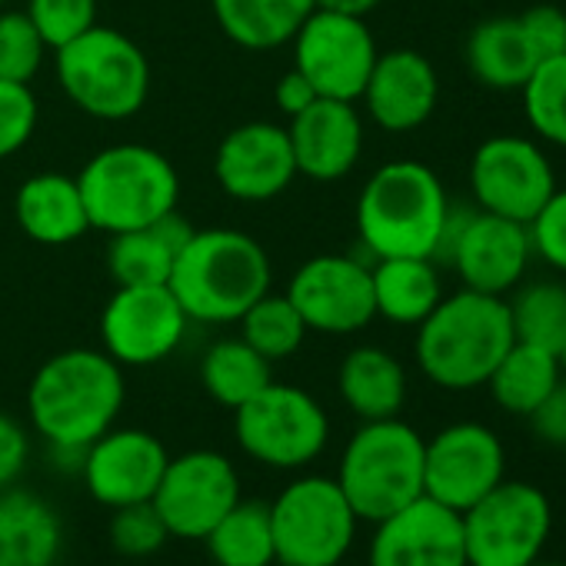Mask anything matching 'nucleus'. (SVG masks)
<instances>
[{
  "mask_svg": "<svg viewBox=\"0 0 566 566\" xmlns=\"http://www.w3.org/2000/svg\"><path fill=\"white\" fill-rule=\"evenodd\" d=\"M34 430L57 450H87L124 407L120 364L104 350H61L31 380Z\"/></svg>",
  "mask_w": 566,
  "mask_h": 566,
  "instance_id": "obj_1",
  "label": "nucleus"
},
{
  "mask_svg": "<svg viewBox=\"0 0 566 566\" xmlns=\"http://www.w3.org/2000/svg\"><path fill=\"white\" fill-rule=\"evenodd\" d=\"M167 287L200 324H230L270 291V256L240 230H193L170 270Z\"/></svg>",
  "mask_w": 566,
  "mask_h": 566,
  "instance_id": "obj_2",
  "label": "nucleus"
},
{
  "mask_svg": "<svg viewBox=\"0 0 566 566\" xmlns=\"http://www.w3.org/2000/svg\"><path fill=\"white\" fill-rule=\"evenodd\" d=\"M510 347L513 327L506 301L467 287L443 297L417 324V364L443 390L486 387Z\"/></svg>",
  "mask_w": 566,
  "mask_h": 566,
  "instance_id": "obj_3",
  "label": "nucleus"
},
{
  "mask_svg": "<svg viewBox=\"0 0 566 566\" xmlns=\"http://www.w3.org/2000/svg\"><path fill=\"white\" fill-rule=\"evenodd\" d=\"M450 213L440 177L420 160L384 164L360 190L357 230L364 247L380 256H430L437 253Z\"/></svg>",
  "mask_w": 566,
  "mask_h": 566,
  "instance_id": "obj_4",
  "label": "nucleus"
},
{
  "mask_svg": "<svg viewBox=\"0 0 566 566\" xmlns=\"http://www.w3.org/2000/svg\"><path fill=\"white\" fill-rule=\"evenodd\" d=\"M91 227L124 233L177 210L180 177L174 164L144 144H117L94 154L77 177Z\"/></svg>",
  "mask_w": 566,
  "mask_h": 566,
  "instance_id": "obj_5",
  "label": "nucleus"
},
{
  "mask_svg": "<svg viewBox=\"0 0 566 566\" xmlns=\"http://www.w3.org/2000/svg\"><path fill=\"white\" fill-rule=\"evenodd\" d=\"M423 437L390 417L367 420L347 443L337 470V486L344 490L357 520L380 523L423 496Z\"/></svg>",
  "mask_w": 566,
  "mask_h": 566,
  "instance_id": "obj_6",
  "label": "nucleus"
},
{
  "mask_svg": "<svg viewBox=\"0 0 566 566\" xmlns=\"http://www.w3.org/2000/svg\"><path fill=\"white\" fill-rule=\"evenodd\" d=\"M57 81L84 114L127 120L147 104L150 64L127 34L94 24L57 51Z\"/></svg>",
  "mask_w": 566,
  "mask_h": 566,
  "instance_id": "obj_7",
  "label": "nucleus"
},
{
  "mask_svg": "<svg viewBox=\"0 0 566 566\" xmlns=\"http://www.w3.org/2000/svg\"><path fill=\"white\" fill-rule=\"evenodd\" d=\"M357 523L337 480L301 476L270 503L276 563L337 566L354 546Z\"/></svg>",
  "mask_w": 566,
  "mask_h": 566,
  "instance_id": "obj_8",
  "label": "nucleus"
},
{
  "mask_svg": "<svg viewBox=\"0 0 566 566\" xmlns=\"http://www.w3.org/2000/svg\"><path fill=\"white\" fill-rule=\"evenodd\" d=\"M463 516L467 566H533L549 543V496L520 480L496 483Z\"/></svg>",
  "mask_w": 566,
  "mask_h": 566,
  "instance_id": "obj_9",
  "label": "nucleus"
},
{
  "mask_svg": "<svg viewBox=\"0 0 566 566\" xmlns=\"http://www.w3.org/2000/svg\"><path fill=\"white\" fill-rule=\"evenodd\" d=\"M530 253L533 247L526 223L486 213L480 207L467 210L450 203L433 263L453 266L467 291L503 297L520 287Z\"/></svg>",
  "mask_w": 566,
  "mask_h": 566,
  "instance_id": "obj_10",
  "label": "nucleus"
},
{
  "mask_svg": "<svg viewBox=\"0 0 566 566\" xmlns=\"http://www.w3.org/2000/svg\"><path fill=\"white\" fill-rule=\"evenodd\" d=\"M233 433L243 453L256 463L294 470L324 453L331 420L307 390L270 384L233 410Z\"/></svg>",
  "mask_w": 566,
  "mask_h": 566,
  "instance_id": "obj_11",
  "label": "nucleus"
},
{
  "mask_svg": "<svg viewBox=\"0 0 566 566\" xmlns=\"http://www.w3.org/2000/svg\"><path fill=\"white\" fill-rule=\"evenodd\" d=\"M377 54V41L364 18L317 8L294 34V67L321 97L334 101H360Z\"/></svg>",
  "mask_w": 566,
  "mask_h": 566,
  "instance_id": "obj_12",
  "label": "nucleus"
},
{
  "mask_svg": "<svg viewBox=\"0 0 566 566\" xmlns=\"http://www.w3.org/2000/svg\"><path fill=\"white\" fill-rule=\"evenodd\" d=\"M470 190L480 210L530 223L556 190V174L533 140L500 134L476 147L470 160Z\"/></svg>",
  "mask_w": 566,
  "mask_h": 566,
  "instance_id": "obj_13",
  "label": "nucleus"
},
{
  "mask_svg": "<svg viewBox=\"0 0 566 566\" xmlns=\"http://www.w3.org/2000/svg\"><path fill=\"white\" fill-rule=\"evenodd\" d=\"M240 500V476L217 450H190L167 460L154 506L170 536L203 539Z\"/></svg>",
  "mask_w": 566,
  "mask_h": 566,
  "instance_id": "obj_14",
  "label": "nucleus"
},
{
  "mask_svg": "<svg viewBox=\"0 0 566 566\" xmlns=\"http://www.w3.org/2000/svg\"><path fill=\"white\" fill-rule=\"evenodd\" d=\"M503 443L483 423H453L423 443V493L457 513L503 483Z\"/></svg>",
  "mask_w": 566,
  "mask_h": 566,
  "instance_id": "obj_15",
  "label": "nucleus"
},
{
  "mask_svg": "<svg viewBox=\"0 0 566 566\" xmlns=\"http://www.w3.org/2000/svg\"><path fill=\"white\" fill-rule=\"evenodd\" d=\"M187 314L167 283L154 287H117L101 314L104 354L117 364L150 367L177 350L187 331Z\"/></svg>",
  "mask_w": 566,
  "mask_h": 566,
  "instance_id": "obj_16",
  "label": "nucleus"
},
{
  "mask_svg": "<svg viewBox=\"0 0 566 566\" xmlns=\"http://www.w3.org/2000/svg\"><path fill=\"white\" fill-rule=\"evenodd\" d=\"M287 297L301 311L307 331L321 334H357L377 317L370 266L340 253L307 260L294 273Z\"/></svg>",
  "mask_w": 566,
  "mask_h": 566,
  "instance_id": "obj_17",
  "label": "nucleus"
},
{
  "mask_svg": "<svg viewBox=\"0 0 566 566\" xmlns=\"http://www.w3.org/2000/svg\"><path fill=\"white\" fill-rule=\"evenodd\" d=\"M374 526L370 566H467L463 516L427 493Z\"/></svg>",
  "mask_w": 566,
  "mask_h": 566,
  "instance_id": "obj_18",
  "label": "nucleus"
},
{
  "mask_svg": "<svg viewBox=\"0 0 566 566\" xmlns=\"http://www.w3.org/2000/svg\"><path fill=\"white\" fill-rule=\"evenodd\" d=\"M213 174L223 193H230L233 200H247V203L273 200L297 177V160L287 127H276L266 120H250L233 127L217 147Z\"/></svg>",
  "mask_w": 566,
  "mask_h": 566,
  "instance_id": "obj_19",
  "label": "nucleus"
},
{
  "mask_svg": "<svg viewBox=\"0 0 566 566\" xmlns=\"http://www.w3.org/2000/svg\"><path fill=\"white\" fill-rule=\"evenodd\" d=\"M164 443L147 430H107L84 450V480L97 503L117 510L147 503L167 470Z\"/></svg>",
  "mask_w": 566,
  "mask_h": 566,
  "instance_id": "obj_20",
  "label": "nucleus"
},
{
  "mask_svg": "<svg viewBox=\"0 0 566 566\" xmlns=\"http://www.w3.org/2000/svg\"><path fill=\"white\" fill-rule=\"evenodd\" d=\"M437 97H440V81L433 64L410 48L377 54L370 81L360 94L374 124L390 134H407L423 127L437 111Z\"/></svg>",
  "mask_w": 566,
  "mask_h": 566,
  "instance_id": "obj_21",
  "label": "nucleus"
},
{
  "mask_svg": "<svg viewBox=\"0 0 566 566\" xmlns=\"http://www.w3.org/2000/svg\"><path fill=\"white\" fill-rule=\"evenodd\" d=\"M297 174L311 180L347 177L364 150V120L350 101L317 97L307 111L291 117L287 127Z\"/></svg>",
  "mask_w": 566,
  "mask_h": 566,
  "instance_id": "obj_22",
  "label": "nucleus"
},
{
  "mask_svg": "<svg viewBox=\"0 0 566 566\" xmlns=\"http://www.w3.org/2000/svg\"><path fill=\"white\" fill-rule=\"evenodd\" d=\"M190 233L193 230L177 217V210L157 223L111 233L107 270L117 280V287H154V283H167L174 260Z\"/></svg>",
  "mask_w": 566,
  "mask_h": 566,
  "instance_id": "obj_23",
  "label": "nucleus"
},
{
  "mask_svg": "<svg viewBox=\"0 0 566 566\" xmlns=\"http://www.w3.org/2000/svg\"><path fill=\"white\" fill-rule=\"evenodd\" d=\"M14 217L31 240L51 243V247L77 240L91 227L81 187L74 177H64V174L28 177L18 187Z\"/></svg>",
  "mask_w": 566,
  "mask_h": 566,
  "instance_id": "obj_24",
  "label": "nucleus"
},
{
  "mask_svg": "<svg viewBox=\"0 0 566 566\" xmlns=\"http://www.w3.org/2000/svg\"><path fill=\"white\" fill-rule=\"evenodd\" d=\"M467 67L490 91H523L539 67L520 18L480 21L467 41Z\"/></svg>",
  "mask_w": 566,
  "mask_h": 566,
  "instance_id": "obj_25",
  "label": "nucleus"
},
{
  "mask_svg": "<svg viewBox=\"0 0 566 566\" xmlns=\"http://www.w3.org/2000/svg\"><path fill=\"white\" fill-rule=\"evenodd\" d=\"M61 516L38 493H0V566H54Z\"/></svg>",
  "mask_w": 566,
  "mask_h": 566,
  "instance_id": "obj_26",
  "label": "nucleus"
},
{
  "mask_svg": "<svg viewBox=\"0 0 566 566\" xmlns=\"http://www.w3.org/2000/svg\"><path fill=\"white\" fill-rule=\"evenodd\" d=\"M377 317L417 327L440 301V270L430 256H380L370 266Z\"/></svg>",
  "mask_w": 566,
  "mask_h": 566,
  "instance_id": "obj_27",
  "label": "nucleus"
},
{
  "mask_svg": "<svg viewBox=\"0 0 566 566\" xmlns=\"http://www.w3.org/2000/svg\"><path fill=\"white\" fill-rule=\"evenodd\" d=\"M337 387L344 403L367 420H390L403 410L407 374L400 360L380 347H357L344 357Z\"/></svg>",
  "mask_w": 566,
  "mask_h": 566,
  "instance_id": "obj_28",
  "label": "nucleus"
},
{
  "mask_svg": "<svg viewBox=\"0 0 566 566\" xmlns=\"http://www.w3.org/2000/svg\"><path fill=\"white\" fill-rule=\"evenodd\" d=\"M220 31L247 48L270 51L294 41L301 24L317 11V0H210Z\"/></svg>",
  "mask_w": 566,
  "mask_h": 566,
  "instance_id": "obj_29",
  "label": "nucleus"
},
{
  "mask_svg": "<svg viewBox=\"0 0 566 566\" xmlns=\"http://www.w3.org/2000/svg\"><path fill=\"white\" fill-rule=\"evenodd\" d=\"M559 380H563V367L556 354L513 340V347L490 374L486 387L500 410L513 417H530Z\"/></svg>",
  "mask_w": 566,
  "mask_h": 566,
  "instance_id": "obj_30",
  "label": "nucleus"
},
{
  "mask_svg": "<svg viewBox=\"0 0 566 566\" xmlns=\"http://www.w3.org/2000/svg\"><path fill=\"white\" fill-rule=\"evenodd\" d=\"M207 553L217 566H273V526H270V503L260 500H237L223 520L203 536Z\"/></svg>",
  "mask_w": 566,
  "mask_h": 566,
  "instance_id": "obj_31",
  "label": "nucleus"
},
{
  "mask_svg": "<svg viewBox=\"0 0 566 566\" xmlns=\"http://www.w3.org/2000/svg\"><path fill=\"white\" fill-rule=\"evenodd\" d=\"M270 367L273 364L266 357H260L243 337H237V340H217L203 354L200 380H203V390L217 403L237 410L247 400H253L263 387L273 384Z\"/></svg>",
  "mask_w": 566,
  "mask_h": 566,
  "instance_id": "obj_32",
  "label": "nucleus"
},
{
  "mask_svg": "<svg viewBox=\"0 0 566 566\" xmlns=\"http://www.w3.org/2000/svg\"><path fill=\"white\" fill-rule=\"evenodd\" d=\"M510 327L516 344H530L559 357L566 347V287L556 280H539L520 287L510 301Z\"/></svg>",
  "mask_w": 566,
  "mask_h": 566,
  "instance_id": "obj_33",
  "label": "nucleus"
},
{
  "mask_svg": "<svg viewBox=\"0 0 566 566\" xmlns=\"http://www.w3.org/2000/svg\"><path fill=\"white\" fill-rule=\"evenodd\" d=\"M240 327H243L240 337L270 364L283 360V357H294L307 337V324H304L301 311L291 304V297L270 294V291L243 311Z\"/></svg>",
  "mask_w": 566,
  "mask_h": 566,
  "instance_id": "obj_34",
  "label": "nucleus"
},
{
  "mask_svg": "<svg viewBox=\"0 0 566 566\" xmlns=\"http://www.w3.org/2000/svg\"><path fill=\"white\" fill-rule=\"evenodd\" d=\"M520 94L530 127L543 140L566 147V54L543 61Z\"/></svg>",
  "mask_w": 566,
  "mask_h": 566,
  "instance_id": "obj_35",
  "label": "nucleus"
},
{
  "mask_svg": "<svg viewBox=\"0 0 566 566\" xmlns=\"http://www.w3.org/2000/svg\"><path fill=\"white\" fill-rule=\"evenodd\" d=\"M51 48L24 11H0V81L31 84Z\"/></svg>",
  "mask_w": 566,
  "mask_h": 566,
  "instance_id": "obj_36",
  "label": "nucleus"
},
{
  "mask_svg": "<svg viewBox=\"0 0 566 566\" xmlns=\"http://www.w3.org/2000/svg\"><path fill=\"white\" fill-rule=\"evenodd\" d=\"M24 14L34 21L44 44L61 51L97 24V0H28Z\"/></svg>",
  "mask_w": 566,
  "mask_h": 566,
  "instance_id": "obj_37",
  "label": "nucleus"
},
{
  "mask_svg": "<svg viewBox=\"0 0 566 566\" xmlns=\"http://www.w3.org/2000/svg\"><path fill=\"white\" fill-rule=\"evenodd\" d=\"M167 526L157 513V506L147 503H130V506H117L114 520H111V543L117 546V553L124 556H154L157 549H164L167 543Z\"/></svg>",
  "mask_w": 566,
  "mask_h": 566,
  "instance_id": "obj_38",
  "label": "nucleus"
},
{
  "mask_svg": "<svg viewBox=\"0 0 566 566\" xmlns=\"http://www.w3.org/2000/svg\"><path fill=\"white\" fill-rule=\"evenodd\" d=\"M38 130V97L31 84L0 81V160L18 154Z\"/></svg>",
  "mask_w": 566,
  "mask_h": 566,
  "instance_id": "obj_39",
  "label": "nucleus"
},
{
  "mask_svg": "<svg viewBox=\"0 0 566 566\" xmlns=\"http://www.w3.org/2000/svg\"><path fill=\"white\" fill-rule=\"evenodd\" d=\"M526 230L533 253L566 273V190L556 187L549 200L536 210V217L526 223Z\"/></svg>",
  "mask_w": 566,
  "mask_h": 566,
  "instance_id": "obj_40",
  "label": "nucleus"
},
{
  "mask_svg": "<svg viewBox=\"0 0 566 566\" xmlns=\"http://www.w3.org/2000/svg\"><path fill=\"white\" fill-rule=\"evenodd\" d=\"M520 24H523L530 48L536 51L539 64L566 54V11H559L553 4H539V8H530L526 14H520Z\"/></svg>",
  "mask_w": 566,
  "mask_h": 566,
  "instance_id": "obj_41",
  "label": "nucleus"
},
{
  "mask_svg": "<svg viewBox=\"0 0 566 566\" xmlns=\"http://www.w3.org/2000/svg\"><path fill=\"white\" fill-rule=\"evenodd\" d=\"M536 440L549 447H566V377L546 394V400L526 417Z\"/></svg>",
  "mask_w": 566,
  "mask_h": 566,
  "instance_id": "obj_42",
  "label": "nucleus"
},
{
  "mask_svg": "<svg viewBox=\"0 0 566 566\" xmlns=\"http://www.w3.org/2000/svg\"><path fill=\"white\" fill-rule=\"evenodd\" d=\"M28 453H31V443H28L24 427L14 417L0 413V490L11 486L21 476Z\"/></svg>",
  "mask_w": 566,
  "mask_h": 566,
  "instance_id": "obj_43",
  "label": "nucleus"
},
{
  "mask_svg": "<svg viewBox=\"0 0 566 566\" xmlns=\"http://www.w3.org/2000/svg\"><path fill=\"white\" fill-rule=\"evenodd\" d=\"M317 97H321V94L314 91V84H311L297 67H291L287 74H283V77L276 81V91H273L276 107H280L283 114H287V117H297V114L307 111Z\"/></svg>",
  "mask_w": 566,
  "mask_h": 566,
  "instance_id": "obj_44",
  "label": "nucleus"
},
{
  "mask_svg": "<svg viewBox=\"0 0 566 566\" xmlns=\"http://www.w3.org/2000/svg\"><path fill=\"white\" fill-rule=\"evenodd\" d=\"M380 4L384 0H317L321 11H334V14H347V18H367Z\"/></svg>",
  "mask_w": 566,
  "mask_h": 566,
  "instance_id": "obj_45",
  "label": "nucleus"
},
{
  "mask_svg": "<svg viewBox=\"0 0 566 566\" xmlns=\"http://www.w3.org/2000/svg\"><path fill=\"white\" fill-rule=\"evenodd\" d=\"M559 367H563V377H566V347L559 350Z\"/></svg>",
  "mask_w": 566,
  "mask_h": 566,
  "instance_id": "obj_46",
  "label": "nucleus"
},
{
  "mask_svg": "<svg viewBox=\"0 0 566 566\" xmlns=\"http://www.w3.org/2000/svg\"><path fill=\"white\" fill-rule=\"evenodd\" d=\"M533 566H566V563H539V559H536Z\"/></svg>",
  "mask_w": 566,
  "mask_h": 566,
  "instance_id": "obj_47",
  "label": "nucleus"
},
{
  "mask_svg": "<svg viewBox=\"0 0 566 566\" xmlns=\"http://www.w3.org/2000/svg\"><path fill=\"white\" fill-rule=\"evenodd\" d=\"M273 566H287V563H273Z\"/></svg>",
  "mask_w": 566,
  "mask_h": 566,
  "instance_id": "obj_48",
  "label": "nucleus"
},
{
  "mask_svg": "<svg viewBox=\"0 0 566 566\" xmlns=\"http://www.w3.org/2000/svg\"><path fill=\"white\" fill-rule=\"evenodd\" d=\"M0 8H4V0H0Z\"/></svg>",
  "mask_w": 566,
  "mask_h": 566,
  "instance_id": "obj_49",
  "label": "nucleus"
}]
</instances>
